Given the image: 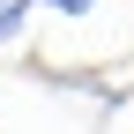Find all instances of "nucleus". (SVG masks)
I'll use <instances>...</instances> for the list:
<instances>
[{
  "label": "nucleus",
  "mask_w": 134,
  "mask_h": 134,
  "mask_svg": "<svg viewBox=\"0 0 134 134\" xmlns=\"http://www.w3.org/2000/svg\"><path fill=\"white\" fill-rule=\"evenodd\" d=\"M37 8H52V15H90L97 0H37Z\"/></svg>",
  "instance_id": "obj_1"
}]
</instances>
